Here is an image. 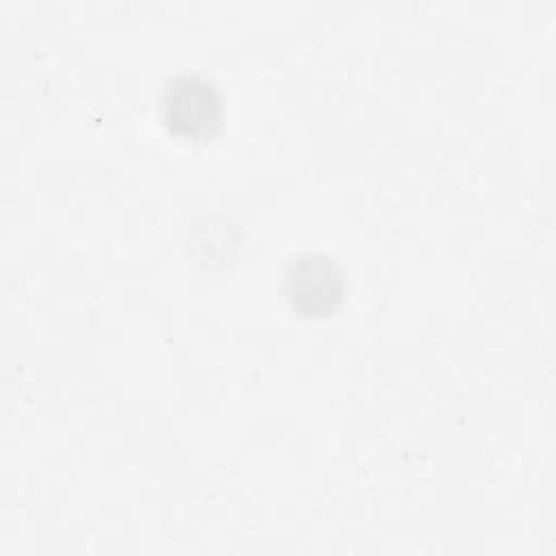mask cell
Segmentation results:
<instances>
[{"label":"cell","mask_w":556,"mask_h":556,"mask_svg":"<svg viewBox=\"0 0 556 556\" xmlns=\"http://www.w3.org/2000/svg\"><path fill=\"white\" fill-rule=\"evenodd\" d=\"M345 291V274L328 254L302 252L285 269V300L302 317L332 315L343 304Z\"/></svg>","instance_id":"obj_1"},{"label":"cell","mask_w":556,"mask_h":556,"mask_svg":"<svg viewBox=\"0 0 556 556\" xmlns=\"http://www.w3.org/2000/svg\"><path fill=\"white\" fill-rule=\"evenodd\" d=\"M163 124L178 137H213L224 122V100L213 83L195 74L174 76L161 96Z\"/></svg>","instance_id":"obj_2"}]
</instances>
